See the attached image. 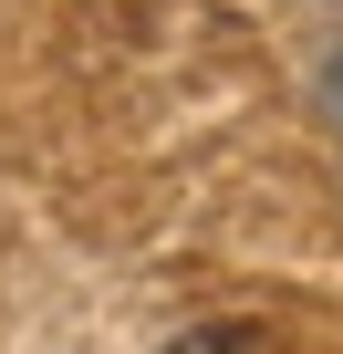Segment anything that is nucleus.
I'll return each instance as SVG.
<instances>
[{"label":"nucleus","mask_w":343,"mask_h":354,"mask_svg":"<svg viewBox=\"0 0 343 354\" xmlns=\"http://www.w3.org/2000/svg\"><path fill=\"white\" fill-rule=\"evenodd\" d=\"M166 354H239L229 333H188V344H166Z\"/></svg>","instance_id":"obj_1"}]
</instances>
